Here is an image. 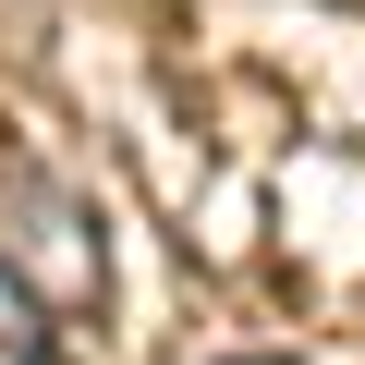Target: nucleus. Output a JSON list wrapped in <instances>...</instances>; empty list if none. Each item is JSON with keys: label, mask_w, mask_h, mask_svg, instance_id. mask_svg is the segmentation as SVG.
Wrapping results in <instances>:
<instances>
[{"label": "nucleus", "mask_w": 365, "mask_h": 365, "mask_svg": "<svg viewBox=\"0 0 365 365\" xmlns=\"http://www.w3.org/2000/svg\"><path fill=\"white\" fill-rule=\"evenodd\" d=\"M0 365H61V341H49V304L0 268Z\"/></svg>", "instance_id": "2"}, {"label": "nucleus", "mask_w": 365, "mask_h": 365, "mask_svg": "<svg viewBox=\"0 0 365 365\" xmlns=\"http://www.w3.org/2000/svg\"><path fill=\"white\" fill-rule=\"evenodd\" d=\"M0 268H13L49 317H73V304H98L110 292V256H98V207L73 195V182H49V170H25L13 182V207H0Z\"/></svg>", "instance_id": "1"}]
</instances>
